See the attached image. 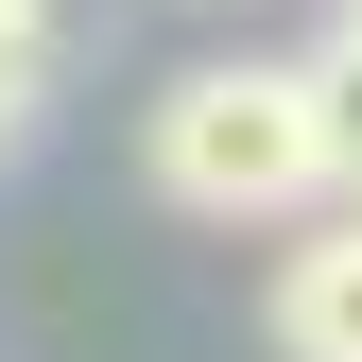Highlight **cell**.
Here are the masks:
<instances>
[{
  "label": "cell",
  "instance_id": "cell-1",
  "mask_svg": "<svg viewBox=\"0 0 362 362\" xmlns=\"http://www.w3.org/2000/svg\"><path fill=\"white\" fill-rule=\"evenodd\" d=\"M156 190L190 224H293L328 190V121H310V69L293 52H224V69H173L156 86Z\"/></svg>",
  "mask_w": 362,
  "mask_h": 362
},
{
  "label": "cell",
  "instance_id": "cell-2",
  "mask_svg": "<svg viewBox=\"0 0 362 362\" xmlns=\"http://www.w3.org/2000/svg\"><path fill=\"white\" fill-rule=\"evenodd\" d=\"M259 328H276V362H362V207H328L310 242H276Z\"/></svg>",
  "mask_w": 362,
  "mask_h": 362
},
{
  "label": "cell",
  "instance_id": "cell-3",
  "mask_svg": "<svg viewBox=\"0 0 362 362\" xmlns=\"http://www.w3.org/2000/svg\"><path fill=\"white\" fill-rule=\"evenodd\" d=\"M293 69H310V121H328V190L362 207V0H345V18H328V35H310V52H293Z\"/></svg>",
  "mask_w": 362,
  "mask_h": 362
},
{
  "label": "cell",
  "instance_id": "cell-4",
  "mask_svg": "<svg viewBox=\"0 0 362 362\" xmlns=\"http://www.w3.org/2000/svg\"><path fill=\"white\" fill-rule=\"evenodd\" d=\"M35 18H52V0H0V52H35Z\"/></svg>",
  "mask_w": 362,
  "mask_h": 362
}]
</instances>
